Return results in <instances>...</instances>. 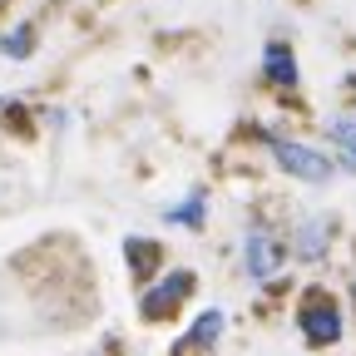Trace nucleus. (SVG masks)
<instances>
[{"label": "nucleus", "mask_w": 356, "mask_h": 356, "mask_svg": "<svg viewBox=\"0 0 356 356\" xmlns=\"http://www.w3.org/2000/svg\"><path fill=\"white\" fill-rule=\"evenodd\" d=\"M297 327L307 337V346H337L341 341V307L337 297H327L322 287H312L297 307Z\"/></svg>", "instance_id": "f257e3e1"}, {"label": "nucleus", "mask_w": 356, "mask_h": 356, "mask_svg": "<svg viewBox=\"0 0 356 356\" xmlns=\"http://www.w3.org/2000/svg\"><path fill=\"white\" fill-rule=\"evenodd\" d=\"M273 144V159L292 173V178H302V184H327V178L337 173V163L322 154V149H307V144H297V139H267Z\"/></svg>", "instance_id": "f03ea898"}, {"label": "nucleus", "mask_w": 356, "mask_h": 356, "mask_svg": "<svg viewBox=\"0 0 356 356\" xmlns=\"http://www.w3.org/2000/svg\"><path fill=\"white\" fill-rule=\"evenodd\" d=\"M243 262H248V273L257 277V282H267L282 267V248H277V238L262 228V222H252L248 228V238H243Z\"/></svg>", "instance_id": "7ed1b4c3"}, {"label": "nucleus", "mask_w": 356, "mask_h": 356, "mask_svg": "<svg viewBox=\"0 0 356 356\" xmlns=\"http://www.w3.org/2000/svg\"><path fill=\"white\" fill-rule=\"evenodd\" d=\"M188 292H193V273H173L168 282H159L154 292H144V317H149V322L168 317V312H173L178 302H184Z\"/></svg>", "instance_id": "20e7f679"}, {"label": "nucleus", "mask_w": 356, "mask_h": 356, "mask_svg": "<svg viewBox=\"0 0 356 356\" xmlns=\"http://www.w3.org/2000/svg\"><path fill=\"white\" fill-rule=\"evenodd\" d=\"M262 70H267V79H273V84H297V55L287 50V44L282 40H273V44H267V55H262Z\"/></svg>", "instance_id": "39448f33"}, {"label": "nucleus", "mask_w": 356, "mask_h": 356, "mask_svg": "<svg viewBox=\"0 0 356 356\" xmlns=\"http://www.w3.org/2000/svg\"><path fill=\"white\" fill-rule=\"evenodd\" d=\"M218 332H222V312H203V317L193 322V332L178 341V346H184V351H208L218 341Z\"/></svg>", "instance_id": "423d86ee"}, {"label": "nucleus", "mask_w": 356, "mask_h": 356, "mask_svg": "<svg viewBox=\"0 0 356 356\" xmlns=\"http://www.w3.org/2000/svg\"><path fill=\"white\" fill-rule=\"evenodd\" d=\"M327 134H332V144L346 149V163H356V119H351V114H346V119H332Z\"/></svg>", "instance_id": "0eeeda50"}, {"label": "nucleus", "mask_w": 356, "mask_h": 356, "mask_svg": "<svg viewBox=\"0 0 356 356\" xmlns=\"http://www.w3.org/2000/svg\"><path fill=\"white\" fill-rule=\"evenodd\" d=\"M124 252L134 257V273H139V277H149L154 267H159V248H154V243H144V238H134Z\"/></svg>", "instance_id": "6e6552de"}, {"label": "nucleus", "mask_w": 356, "mask_h": 356, "mask_svg": "<svg viewBox=\"0 0 356 356\" xmlns=\"http://www.w3.org/2000/svg\"><path fill=\"white\" fill-rule=\"evenodd\" d=\"M327 228H322V222H307V228H302V238H297V248L307 252V257H322V248H327Z\"/></svg>", "instance_id": "1a4fd4ad"}, {"label": "nucleus", "mask_w": 356, "mask_h": 356, "mask_svg": "<svg viewBox=\"0 0 356 356\" xmlns=\"http://www.w3.org/2000/svg\"><path fill=\"white\" fill-rule=\"evenodd\" d=\"M168 222H188V228H198V222H203V193H193L188 203H178V208H168Z\"/></svg>", "instance_id": "9d476101"}, {"label": "nucleus", "mask_w": 356, "mask_h": 356, "mask_svg": "<svg viewBox=\"0 0 356 356\" xmlns=\"http://www.w3.org/2000/svg\"><path fill=\"white\" fill-rule=\"evenodd\" d=\"M35 50V40L20 30V35H0V55H30Z\"/></svg>", "instance_id": "9b49d317"}, {"label": "nucleus", "mask_w": 356, "mask_h": 356, "mask_svg": "<svg viewBox=\"0 0 356 356\" xmlns=\"http://www.w3.org/2000/svg\"><path fill=\"white\" fill-rule=\"evenodd\" d=\"M351 173H356V163H351Z\"/></svg>", "instance_id": "f8f14e48"}]
</instances>
